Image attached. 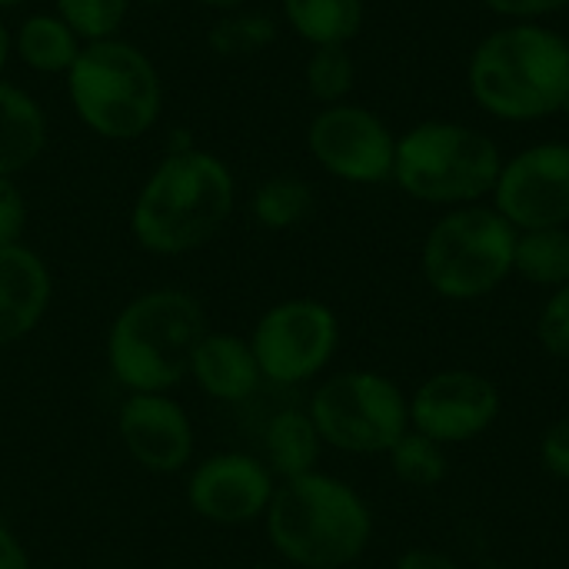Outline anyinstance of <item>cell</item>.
<instances>
[{
	"instance_id": "ba28073f",
	"label": "cell",
	"mask_w": 569,
	"mask_h": 569,
	"mask_svg": "<svg viewBox=\"0 0 569 569\" xmlns=\"http://www.w3.org/2000/svg\"><path fill=\"white\" fill-rule=\"evenodd\" d=\"M307 413L327 450L387 457L410 430V393L380 370H340L320 377Z\"/></svg>"
},
{
	"instance_id": "3957f363",
	"label": "cell",
	"mask_w": 569,
	"mask_h": 569,
	"mask_svg": "<svg viewBox=\"0 0 569 569\" xmlns=\"http://www.w3.org/2000/svg\"><path fill=\"white\" fill-rule=\"evenodd\" d=\"M207 330V310L190 290L150 287L110 320L107 370L123 393H173Z\"/></svg>"
},
{
	"instance_id": "836d02e7",
	"label": "cell",
	"mask_w": 569,
	"mask_h": 569,
	"mask_svg": "<svg viewBox=\"0 0 569 569\" xmlns=\"http://www.w3.org/2000/svg\"><path fill=\"white\" fill-rule=\"evenodd\" d=\"M193 3L203 10H213V13H230V10H243L250 0H193Z\"/></svg>"
},
{
	"instance_id": "ffe728a7",
	"label": "cell",
	"mask_w": 569,
	"mask_h": 569,
	"mask_svg": "<svg viewBox=\"0 0 569 569\" xmlns=\"http://www.w3.org/2000/svg\"><path fill=\"white\" fill-rule=\"evenodd\" d=\"M283 23L310 47H347L367 17L363 0H280Z\"/></svg>"
},
{
	"instance_id": "83f0119b",
	"label": "cell",
	"mask_w": 569,
	"mask_h": 569,
	"mask_svg": "<svg viewBox=\"0 0 569 569\" xmlns=\"http://www.w3.org/2000/svg\"><path fill=\"white\" fill-rule=\"evenodd\" d=\"M30 227V203L17 177H0V247L23 243Z\"/></svg>"
},
{
	"instance_id": "9a60e30c",
	"label": "cell",
	"mask_w": 569,
	"mask_h": 569,
	"mask_svg": "<svg viewBox=\"0 0 569 569\" xmlns=\"http://www.w3.org/2000/svg\"><path fill=\"white\" fill-rule=\"evenodd\" d=\"M53 303L50 263L23 240L0 247V347L27 340Z\"/></svg>"
},
{
	"instance_id": "8d00e7d4",
	"label": "cell",
	"mask_w": 569,
	"mask_h": 569,
	"mask_svg": "<svg viewBox=\"0 0 569 569\" xmlns=\"http://www.w3.org/2000/svg\"><path fill=\"white\" fill-rule=\"evenodd\" d=\"M567 50H569V37H567Z\"/></svg>"
},
{
	"instance_id": "9c48e42d",
	"label": "cell",
	"mask_w": 569,
	"mask_h": 569,
	"mask_svg": "<svg viewBox=\"0 0 569 569\" xmlns=\"http://www.w3.org/2000/svg\"><path fill=\"white\" fill-rule=\"evenodd\" d=\"M340 333V317L330 303L317 297H287L257 317L247 340L263 383L303 387L330 370Z\"/></svg>"
},
{
	"instance_id": "1f68e13d",
	"label": "cell",
	"mask_w": 569,
	"mask_h": 569,
	"mask_svg": "<svg viewBox=\"0 0 569 569\" xmlns=\"http://www.w3.org/2000/svg\"><path fill=\"white\" fill-rule=\"evenodd\" d=\"M0 569H33L23 540L7 523H0Z\"/></svg>"
},
{
	"instance_id": "7c38bea8",
	"label": "cell",
	"mask_w": 569,
	"mask_h": 569,
	"mask_svg": "<svg viewBox=\"0 0 569 569\" xmlns=\"http://www.w3.org/2000/svg\"><path fill=\"white\" fill-rule=\"evenodd\" d=\"M277 477L263 457L220 450L197 460L187 473V507L210 527H250L267 517L277 493Z\"/></svg>"
},
{
	"instance_id": "277c9868",
	"label": "cell",
	"mask_w": 569,
	"mask_h": 569,
	"mask_svg": "<svg viewBox=\"0 0 569 569\" xmlns=\"http://www.w3.org/2000/svg\"><path fill=\"white\" fill-rule=\"evenodd\" d=\"M473 100L500 120H547L569 107L567 40L533 20L487 33L467 67Z\"/></svg>"
},
{
	"instance_id": "5b68a950",
	"label": "cell",
	"mask_w": 569,
	"mask_h": 569,
	"mask_svg": "<svg viewBox=\"0 0 569 569\" xmlns=\"http://www.w3.org/2000/svg\"><path fill=\"white\" fill-rule=\"evenodd\" d=\"M63 93L80 127L107 143H133L163 117L160 67L127 37L83 43L63 77Z\"/></svg>"
},
{
	"instance_id": "484cf974",
	"label": "cell",
	"mask_w": 569,
	"mask_h": 569,
	"mask_svg": "<svg viewBox=\"0 0 569 569\" xmlns=\"http://www.w3.org/2000/svg\"><path fill=\"white\" fill-rule=\"evenodd\" d=\"M57 17H63V23L83 40V43H97V40H110L120 37L133 0H53L50 7Z\"/></svg>"
},
{
	"instance_id": "603a6c76",
	"label": "cell",
	"mask_w": 569,
	"mask_h": 569,
	"mask_svg": "<svg viewBox=\"0 0 569 569\" xmlns=\"http://www.w3.org/2000/svg\"><path fill=\"white\" fill-rule=\"evenodd\" d=\"M277 33L280 27L270 13L243 7L230 13H217V20L207 30V47L223 60H247L270 50L277 43Z\"/></svg>"
},
{
	"instance_id": "f1b7e54d",
	"label": "cell",
	"mask_w": 569,
	"mask_h": 569,
	"mask_svg": "<svg viewBox=\"0 0 569 569\" xmlns=\"http://www.w3.org/2000/svg\"><path fill=\"white\" fill-rule=\"evenodd\" d=\"M540 463L553 480L569 483V417L553 420L543 433H540Z\"/></svg>"
},
{
	"instance_id": "74e56055",
	"label": "cell",
	"mask_w": 569,
	"mask_h": 569,
	"mask_svg": "<svg viewBox=\"0 0 569 569\" xmlns=\"http://www.w3.org/2000/svg\"><path fill=\"white\" fill-rule=\"evenodd\" d=\"M260 569H267V567H260Z\"/></svg>"
},
{
	"instance_id": "d6986e66",
	"label": "cell",
	"mask_w": 569,
	"mask_h": 569,
	"mask_svg": "<svg viewBox=\"0 0 569 569\" xmlns=\"http://www.w3.org/2000/svg\"><path fill=\"white\" fill-rule=\"evenodd\" d=\"M323 440L307 413V407L277 410L263 427V460L277 480H293L320 470Z\"/></svg>"
},
{
	"instance_id": "d590c367",
	"label": "cell",
	"mask_w": 569,
	"mask_h": 569,
	"mask_svg": "<svg viewBox=\"0 0 569 569\" xmlns=\"http://www.w3.org/2000/svg\"><path fill=\"white\" fill-rule=\"evenodd\" d=\"M133 3H147V7H163V3H170V0H133Z\"/></svg>"
},
{
	"instance_id": "d4e9b609",
	"label": "cell",
	"mask_w": 569,
	"mask_h": 569,
	"mask_svg": "<svg viewBox=\"0 0 569 569\" xmlns=\"http://www.w3.org/2000/svg\"><path fill=\"white\" fill-rule=\"evenodd\" d=\"M303 83L317 103H323V107L343 103L357 83L353 53L347 47H313L307 57V67H303Z\"/></svg>"
},
{
	"instance_id": "d6a6232c",
	"label": "cell",
	"mask_w": 569,
	"mask_h": 569,
	"mask_svg": "<svg viewBox=\"0 0 569 569\" xmlns=\"http://www.w3.org/2000/svg\"><path fill=\"white\" fill-rule=\"evenodd\" d=\"M10 63H13V27L0 13V77L7 73Z\"/></svg>"
},
{
	"instance_id": "52a82bcc",
	"label": "cell",
	"mask_w": 569,
	"mask_h": 569,
	"mask_svg": "<svg viewBox=\"0 0 569 569\" xmlns=\"http://www.w3.org/2000/svg\"><path fill=\"white\" fill-rule=\"evenodd\" d=\"M513 247L517 230L497 207H453L430 227L423 240V280L443 300H483L513 277Z\"/></svg>"
},
{
	"instance_id": "4316f807",
	"label": "cell",
	"mask_w": 569,
	"mask_h": 569,
	"mask_svg": "<svg viewBox=\"0 0 569 569\" xmlns=\"http://www.w3.org/2000/svg\"><path fill=\"white\" fill-rule=\"evenodd\" d=\"M537 340L553 360L569 363V283L547 297L537 317Z\"/></svg>"
},
{
	"instance_id": "5bb4252c",
	"label": "cell",
	"mask_w": 569,
	"mask_h": 569,
	"mask_svg": "<svg viewBox=\"0 0 569 569\" xmlns=\"http://www.w3.org/2000/svg\"><path fill=\"white\" fill-rule=\"evenodd\" d=\"M117 437L127 457L153 477H177L193 467L197 430L173 393H123Z\"/></svg>"
},
{
	"instance_id": "4dcf8cb0",
	"label": "cell",
	"mask_w": 569,
	"mask_h": 569,
	"mask_svg": "<svg viewBox=\"0 0 569 569\" xmlns=\"http://www.w3.org/2000/svg\"><path fill=\"white\" fill-rule=\"evenodd\" d=\"M393 569H463V563L443 550H433V547H410L397 557Z\"/></svg>"
},
{
	"instance_id": "8fae6325",
	"label": "cell",
	"mask_w": 569,
	"mask_h": 569,
	"mask_svg": "<svg viewBox=\"0 0 569 569\" xmlns=\"http://www.w3.org/2000/svg\"><path fill=\"white\" fill-rule=\"evenodd\" d=\"M503 413L500 387L480 370H437L410 393V430L440 447H463L487 437Z\"/></svg>"
},
{
	"instance_id": "30bf717a",
	"label": "cell",
	"mask_w": 569,
	"mask_h": 569,
	"mask_svg": "<svg viewBox=\"0 0 569 569\" xmlns=\"http://www.w3.org/2000/svg\"><path fill=\"white\" fill-rule=\"evenodd\" d=\"M307 150L317 167L343 183L373 187L393 180L397 137L390 127L360 103L320 107L307 127Z\"/></svg>"
},
{
	"instance_id": "ac0fdd59",
	"label": "cell",
	"mask_w": 569,
	"mask_h": 569,
	"mask_svg": "<svg viewBox=\"0 0 569 569\" xmlns=\"http://www.w3.org/2000/svg\"><path fill=\"white\" fill-rule=\"evenodd\" d=\"M83 40L53 10H30L13 27V60L37 77H67Z\"/></svg>"
},
{
	"instance_id": "2e32d148",
	"label": "cell",
	"mask_w": 569,
	"mask_h": 569,
	"mask_svg": "<svg viewBox=\"0 0 569 569\" xmlns=\"http://www.w3.org/2000/svg\"><path fill=\"white\" fill-rule=\"evenodd\" d=\"M187 380H193V387L213 400V403H247L260 387V367L257 357L250 350L247 337H237L230 330H207L190 357V373Z\"/></svg>"
},
{
	"instance_id": "8992f818",
	"label": "cell",
	"mask_w": 569,
	"mask_h": 569,
	"mask_svg": "<svg viewBox=\"0 0 569 569\" xmlns=\"http://www.w3.org/2000/svg\"><path fill=\"white\" fill-rule=\"evenodd\" d=\"M503 157L493 137L457 120H427L397 137L393 183L423 203L467 207L493 193Z\"/></svg>"
},
{
	"instance_id": "cb8c5ba5",
	"label": "cell",
	"mask_w": 569,
	"mask_h": 569,
	"mask_svg": "<svg viewBox=\"0 0 569 569\" xmlns=\"http://www.w3.org/2000/svg\"><path fill=\"white\" fill-rule=\"evenodd\" d=\"M387 463L393 470V477L410 487V490H433L447 480V447L433 443L430 437L417 433V430H407L393 450L387 453Z\"/></svg>"
},
{
	"instance_id": "e0dca14e",
	"label": "cell",
	"mask_w": 569,
	"mask_h": 569,
	"mask_svg": "<svg viewBox=\"0 0 569 569\" xmlns=\"http://www.w3.org/2000/svg\"><path fill=\"white\" fill-rule=\"evenodd\" d=\"M50 140L47 110L20 83L0 77V177L30 170Z\"/></svg>"
},
{
	"instance_id": "4fadbf2b",
	"label": "cell",
	"mask_w": 569,
	"mask_h": 569,
	"mask_svg": "<svg viewBox=\"0 0 569 569\" xmlns=\"http://www.w3.org/2000/svg\"><path fill=\"white\" fill-rule=\"evenodd\" d=\"M493 207L513 230H543L569 223V143L550 140L503 160Z\"/></svg>"
},
{
	"instance_id": "7a4b0ae2",
	"label": "cell",
	"mask_w": 569,
	"mask_h": 569,
	"mask_svg": "<svg viewBox=\"0 0 569 569\" xmlns=\"http://www.w3.org/2000/svg\"><path fill=\"white\" fill-rule=\"evenodd\" d=\"M263 530L287 567L347 569L370 550L377 523L353 483L313 470L277 483Z\"/></svg>"
},
{
	"instance_id": "6da1fadb",
	"label": "cell",
	"mask_w": 569,
	"mask_h": 569,
	"mask_svg": "<svg viewBox=\"0 0 569 569\" xmlns=\"http://www.w3.org/2000/svg\"><path fill=\"white\" fill-rule=\"evenodd\" d=\"M237 210L230 163L207 150H167L130 203V237L150 257H187L213 243Z\"/></svg>"
},
{
	"instance_id": "44dd1931",
	"label": "cell",
	"mask_w": 569,
	"mask_h": 569,
	"mask_svg": "<svg viewBox=\"0 0 569 569\" xmlns=\"http://www.w3.org/2000/svg\"><path fill=\"white\" fill-rule=\"evenodd\" d=\"M513 277L553 293L569 283V230L543 227V230H517L513 247Z\"/></svg>"
},
{
	"instance_id": "e575fe53",
	"label": "cell",
	"mask_w": 569,
	"mask_h": 569,
	"mask_svg": "<svg viewBox=\"0 0 569 569\" xmlns=\"http://www.w3.org/2000/svg\"><path fill=\"white\" fill-rule=\"evenodd\" d=\"M30 0H0V13H7V10H20V7H27Z\"/></svg>"
},
{
	"instance_id": "f546056e",
	"label": "cell",
	"mask_w": 569,
	"mask_h": 569,
	"mask_svg": "<svg viewBox=\"0 0 569 569\" xmlns=\"http://www.w3.org/2000/svg\"><path fill=\"white\" fill-rule=\"evenodd\" d=\"M493 13L500 17H513V20H537L547 13L563 10L569 0H483Z\"/></svg>"
},
{
	"instance_id": "7402d4cb",
	"label": "cell",
	"mask_w": 569,
	"mask_h": 569,
	"mask_svg": "<svg viewBox=\"0 0 569 569\" xmlns=\"http://www.w3.org/2000/svg\"><path fill=\"white\" fill-rule=\"evenodd\" d=\"M313 213V190L303 177L273 173L260 180L250 193V217L257 227L283 233L300 227Z\"/></svg>"
}]
</instances>
